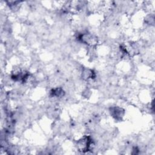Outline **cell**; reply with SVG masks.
<instances>
[{"mask_svg": "<svg viewBox=\"0 0 155 155\" xmlns=\"http://www.w3.org/2000/svg\"><path fill=\"white\" fill-rule=\"evenodd\" d=\"M96 39V38H95L93 36H92L91 35H89V34H87V33L82 35L80 36V39L82 42L86 43L87 44H90V45L95 44V43L97 41V40Z\"/></svg>", "mask_w": 155, "mask_h": 155, "instance_id": "cell-1", "label": "cell"}, {"mask_svg": "<svg viewBox=\"0 0 155 155\" xmlns=\"http://www.w3.org/2000/svg\"><path fill=\"white\" fill-rule=\"evenodd\" d=\"M111 113H112V115L113 117H115L116 119H118L119 117H122V113H124V111H122V109L119 107H114L112 108Z\"/></svg>", "mask_w": 155, "mask_h": 155, "instance_id": "cell-2", "label": "cell"}]
</instances>
